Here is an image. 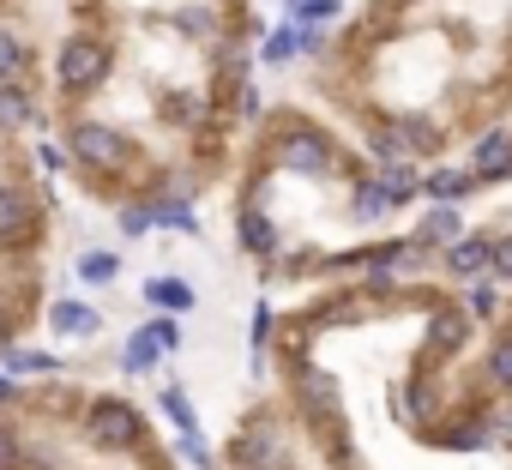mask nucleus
<instances>
[{
	"mask_svg": "<svg viewBox=\"0 0 512 470\" xmlns=\"http://www.w3.org/2000/svg\"><path fill=\"white\" fill-rule=\"evenodd\" d=\"M0 470H181L151 410L73 374L0 380Z\"/></svg>",
	"mask_w": 512,
	"mask_h": 470,
	"instance_id": "20e7f679",
	"label": "nucleus"
},
{
	"mask_svg": "<svg viewBox=\"0 0 512 470\" xmlns=\"http://www.w3.org/2000/svg\"><path fill=\"white\" fill-rule=\"evenodd\" d=\"M145 296H151V302H163V308H187V302H193V296H187V284H175V278H163V284H151Z\"/></svg>",
	"mask_w": 512,
	"mask_h": 470,
	"instance_id": "9d476101",
	"label": "nucleus"
},
{
	"mask_svg": "<svg viewBox=\"0 0 512 470\" xmlns=\"http://www.w3.org/2000/svg\"><path fill=\"white\" fill-rule=\"evenodd\" d=\"M79 278H85V284H109V278H115V254H85Z\"/></svg>",
	"mask_w": 512,
	"mask_h": 470,
	"instance_id": "1a4fd4ad",
	"label": "nucleus"
},
{
	"mask_svg": "<svg viewBox=\"0 0 512 470\" xmlns=\"http://www.w3.org/2000/svg\"><path fill=\"white\" fill-rule=\"evenodd\" d=\"M205 470H314L296 422L284 416V404L272 392L247 398L229 422V434L217 440V452L205 458Z\"/></svg>",
	"mask_w": 512,
	"mask_h": 470,
	"instance_id": "423d86ee",
	"label": "nucleus"
},
{
	"mask_svg": "<svg viewBox=\"0 0 512 470\" xmlns=\"http://www.w3.org/2000/svg\"><path fill=\"white\" fill-rule=\"evenodd\" d=\"M49 326H55V332H67V338H91L103 320H97L85 302H49Z\"/></svg>",
	"mask_w": 512,
	"mask_h": 470,
	"instance_id": "0eeeda50",
	"label": "nucleus"
},
{
	"mask_svg": "<svg viewBox=\"0 0 512 470\" xmlns=\"http://www.w3.org/2000/svg\"><path fill=\"white\" fill-rule=\"evenodd\" d=\"M500 290L362 272L260 314L272 398L314 470H512V398L482 368Z\"/></svg>",
	"mask_w": 512,
	"mask_h": 470,
	"instance_id": "f257e3e1",
	"label": "nucleus"
},
{
	"mask_svg": "<svg viewBox=\"0 0 512 470\" xmlns=\"http://www.w3.org/2000/svg\"><path fill=\"white\" fill-rule=\"evenodd\" d=\"M55 187L31 151V127L0 115V356H13L49 314Z\"/></svg>",
	"mask_w": 512,
	"mask_h": 470,
	"instance_id": "39448f33",
	"label": "nucleus"
},
{
	"mask_svg": "<svg viewBox=\"0 0 512 470\" xmlns=\"http://www.w3.org/2000/svg\"><path fill=\"white\" fill-rule=\"evenodd\" d=\"M308 97L380 157L446 163L512 121V0H362L308 49Z\"/></svg>",
	"mask_w": 512,
	"mask_h": 470,
	"instance_id": "7ed1b4c3",
	"label": "nucleus"
},
{
	"mask_svg": "<svg viewBox=\"0 0 512 470\" xmlns=\"http://www.w3.org/2000/svg\"><path fill=\"white\" fill-rule=\"evenodd\" d=\"M151 332H157V344H163V350H175V338H181V332H175V320H151Z\"/></svg>",
	"mask_w": 512,
	"mask_h": 470,
	"instance_id": "f8f14e48",
	"label": "nucleus"
},
{
	"mask_svg": "<svg viewBox=\"0 0 512 470\" xmlns=\"http://www.w3.org/2000/svg\"><path fill=\"white\" fill-rule=\"evenodd\" d=\"M31 13H37V0H0V19H25L31 25Z\"/></svg>",
	"mask_w": 512,
	"mask_h": 470,
	"instance_id": "9b49d317",
	"label": "nucleus"
},
{
	"mask_svg": "<svg viewBox=\"0 0 512 470\" xmlns=\"http://www.w3.org/2000/svg\"><path fill=\"white\" fill-rule=\"evenodd\" d=\"M235 254L266 290H320L362 272H434L410 242L422 163L368 151L320 103H266L235 151Z\"/></svg>",
	"mask_w": 512,
	"mask_h": 470,
	"instance_id": "f03ea898",
	"label": "nucleus"
},
{
	"mask_svg": "<svg viewBox=\"0 0 512 470\" xmlns=\"http://www.w3.org/2000/svg\"><path fill=\"white\" fill-rule=\"evenodd\" d=\"M157 332H133V344H127V368H157Z\"/></svg>",
	"mask_w": 512,
	"mask_h": 470,
	"instance_id": "6e6552de",
	"label": "nucleus"
}]
</instances>
